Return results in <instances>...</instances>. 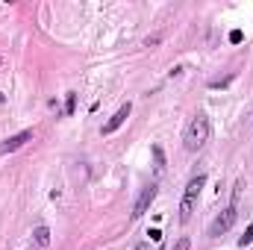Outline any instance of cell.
I'll return each instance as SVG.
<instances>
[{"label": "cell", "instance_id": "cell-1", "mask_svg": "<svg viewBox=\"0 0 253 250\" xmlns=\"http://www.w3.org/2000/svg\"><path fill=\"white\" fill-rule=\"evenodd\" d=\"M206 141H209V118H206L203 112H197V115H191L189 126H186V132H183V147H186L189 153H197Z\"/></svg>", "mask_w": 253, "mask_h": 250}, {"label": "cell", "instance_id": "cell-2", "mask_svg": "<svg viewBox=\"0 0 253 250\" xmlns=\"http://www.w3.org/2000/svg\"><path fill=\"white\" fill-rule=\"evenodd\" d=\"M203 186H206V174H197L194 180H189V186L183 191V200H180V221H183V224L191 218V212H194V206H197V197H200Z\"/></svg>", "mask_w": 253, "mask_h": 250}, {"label": "cell", "instance_id": "cell-3", "mask_svg": "<svg viewBox=\"0 0 253 250\" xmlns=\"http://www.w3.org/2000/svg\"><path fill=\"white\" fill-rule=\"evenodd\" d=\"M236 218H239V209H236V203L233 206H227L215 221H212V227H209V236L212 239H218V236H224V233H230V227L236 224Z\"/></svg>", "mask_w": 253, "mask_h": 250}, {"label": "cell", "instance_id": "cell-4", "mask_svg": "<svg viewBox=\"0 0 253 250\" xmlns=\"http://www.w3.org/2000/svg\"><path fill=\"white\" fill-rule=\"evenodd\" d=\"M27 141H33V129H21V132L9 135L6 141H0V156H6V153H15V150H18V147H24Z\"/></svg>", "mask_w": 253, "mask_h": 250}, {"label": "cell", "instance_id": "cell-5", "mask_svg": "<svg viewBox=\"0 0 253 250\" xmlns=\"http://www.w3.org/2000/svg\"><path fill=\"white\" fill-rule=\"evenodd\" d=\"M153 197H156V183H150V186L141 188V194H138V200H135V206H132V218H141V215L150 209Z\"/></svg>", "mask_w": 253, "mask_h": 250}, {"label": "cell", "instance_id": "cell-6", "mask_svg": "<svg viewBox=\"0 0 253 250\" xmlns=\"http://www.w3.org/2000/svg\"><path fill=\"white\" fill-rule=\"evenodd\" d=\"M129 112H132V103L126 100L124 106H121V109H118V112H115V115H112V118H109V121L103 124V129H100V132H103V135H112V132H115L118 126L124 124L126 118H129Z\"/></svg>", "mask_w": 253, "mask_h": 250}, {"label": "cell", "instance_id": "cell-7", "mask_svg": "<svg viewBox=\"0 0 253 250\" xmlns=\"http://www.w3.org/2000/svg\"><path fill=\"white\" fill-rule=\"evenodd\" d=\"M33 242H36V248H39V250H44L47 245H50V230H47V227H36Z\"/></svg>", "mask_w": 253, "mask_h": 250}, {"label": "cell", "instance_id": "cell-8", "mask_svg": "<svg viewBox=\"0 0 253 250\" xmlns=\"http://www.w3.org/2000/svg\"><path fill=\"white\" fill-rule=\"evenodd\" d=\"M189 248H191V239H189V236L177 239V245H174V250H189Z\"/></svg>", "mask_w": 253, "mask_h": 250}, {"label": "cell", "instance_id": "cell-9", "mask_svg": "<svg viewBox=\"0 0 253 250\" xmlns=\"http://www.w3.org/2000/svg\"><path fill=\"white\" fill-rule=\"evenodd\" d=\"M251 242H253V227H248V230H245V236L239 239V245L245 248V245H251Z\"/></svg>", "mask_w": 253, "mask_h": 250}, {"label": "cell", "instance_id": "cell-10", "mask_svg": "<svg viewBox=\"0 0 253 250\" xmlns=\"http://www.w3.org/2000/svg\"><path fill=\"white\" fill-rule=\"evenodd\" d=\"M74 106H77V94H68V103H65V112L71 115V112H74Z\"/></svg>", "mask_w": 253, "mask_h": 250}, {"label": "cell", "instance_id": "cell-11", "mask_svg": "<svg viewBox=\"0 0 253 250\" xmlns=\"http://www.w3.org/2000/svg\"><path fill=\"white\" fill-rule=\"evenodd\" d=\"M153 156H156V168L162 171V165H165V159H162V150H159V147H153Z\"/></svg>", "mask_w": 253, "mask_h": 250}, {"label": "cell", "instance_id": "cell-12", "mask_svg": "<svg viewBox=\"0 0 253 250\" xmlns=\"http://www.w3.org/2000/svg\"><path fill=\"white\" fill-rule=\"evenodd\" d=\"M242 39H245V36H242V30H233V33H230V42H233V44H239Z\"/></svg>", "mask_w": 253, "mask_h": 250}, {"label": "cell", "instance_id": "cell-13", "mask_svg": "<svg viewBox=\"0 0 253 250\" xmlns=\"http://www.w3.org/2000/svg\"><path fill=\"white\" fill-rule=\"evenodd\" d=\"M135 250H150V242H141V245H135Z\"/></svg>", "mask_w": 253, "mask_h": 250}, {"label": "cell", "instance_id": "cell-14", "mask_svg": "<svg viewBox=\"0 0 253 250\" xmlns=\"http://www.w3.org/2000/svg\"><path fill=\"white\" fill-rule=\"evenodd\" d=\"M0 103H3V94H0Z\"/></svg>", "mask_w": 253, "mask_h": 250}, {"label": "cell", "instance_id": "cell-15", "mask_svg": "<svg viewBox=\"0 0 253 250\" xmlns=\"http://www.w3.org/2000/svg\"><path fill=\"white\" fill-rule=\"evenodd\" d=\"M0 65H3V59H0Z\"/></svg>", "mask_w": 253, "mask_h": 250}]
</instances>
